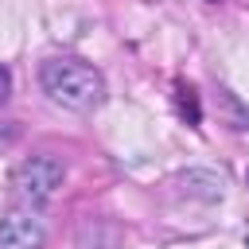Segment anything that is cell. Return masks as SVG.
Instances as JSON below:
<instances>
[{
  "mask_svg": "<svg viewBox=\"0 0 249 249\" xmlns=\"http://www.w3.org/2000/svg\"><path fill=\"white\" fill-rule=\"evenodd\" d=\"M43 222L31 210H8L0 218V249H39Z\"/></svg>",
  "mask_w": 249,
  "mask_h": 249,
  "instance_id": "3957f363",
  "label": "cell"
},
{
  "mask_svg": "<svg viewBox=\"0 0 249 249\" xmlns=\"http://www.w3.org/2000/svg\"><path fill=\"white\" fill-rule=\"evenodd\" d=\"M62 179H66L62 160H54V156H31V160H23V163L16 167L12 187H16L19 202L43 206V202H51V198H54V191L62 187Z\"/></svg>",
  "mask_w": 249,
  "mask_h": 249,
  "instance_id": "7a4b0ae2",
  "label": "cell"
},
{
  "mask_svg": "<svg viewBox=\"0 0 249 249\" xmlns=\"http://www.w3.org/2000/svg\"><path fill=\"white\" fill-rule=\"evenodd\" d=\"M179 183H183L187 195H198V198H206V202L222 198V191H226V179H222L218 171H187V175H179Z\"/></svg>",
  "mask_w": 249,
  "mask_h": 249,
  "instance_id": "277c9868",
  "label": "cell"
},
{
  "mask_svg": "<svg viewBox=\"0 0 249 249\" xmlns=\"http://www.w3.org/2000/svg\"><path fill=\"white\" fill-rule=\"evenodd\" d=\"M218 109H222V117H226V124H230V128H237V132H241V128H249V109H245L230 89H218Z\"/></svg>",
  "mask_w": 249,
  "mask_h": 249,
  "instance_id": "5b68a950",
  "label": "cell"
},
{
  "mask_svg": "<svg viewBox=\"0 0 249 249\" xmlns=\"http://www.w3.org/2000/svg\"><path fill=\"white\" fill-rule=\"evenodd\" d=\"M179 109H183V117H187L191 124H198V121H202V109H198V97H195V89H191V86H179Z\"/></svg>",
  "mask_w": 249,
  "mask_h": 249,
  "instance_id": "8992f818",
  "label": "cell"
},
{
  "mask_svg": "<svg viewBox=\"0 0 249 249\" xmlns=\"http://www.w3.org/2000/svg\"><path fill=\"white\" fill-rule=\"evenodd\" d=\"M245 249H249V237H245Z\"/></svg>",
  "mask_w": 249,
  "mask_h": 249,
  "instance_id": "ba28073f",
  "label": "cell"
},
{
  "mask_svg": "<svg viewBox=\"0 0 249 249\" xmlns=\"http://www.w3.org/2000/svg\"><path fill=\"white\" fill-rule=\"evenodd\" d=\"M8 93H12V74H8V66L0 62V105L8 101Z\"/></svg>",
  "mask_w": 249,
  "mask_h": 249,
  "instance_id": "52a82bcc",
  "label": "cell"
},
{
  "mask_svg": "<svg viewBox=\"0 0 249 249\" xmlns=\"http://www.w3.org/2000/svg\"><path fill=\"white\" fill-rule=\"evenodd\" d=\"M39 86L54 105L74 109V113H89V109H97L105 101L101 74L82 58H51V62H43L39 66Z\"/></svg>",
  "mask_w": 249,
  "mask_h": 249,
  "instance_id": "6da1fadb",
  "label": "cell"
}]
</instances>
